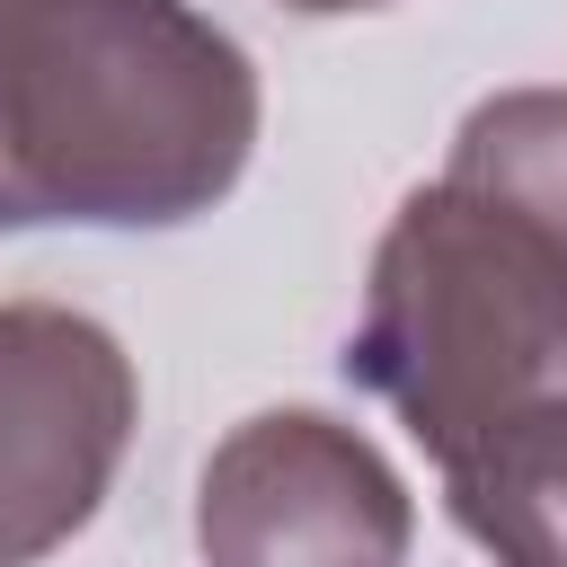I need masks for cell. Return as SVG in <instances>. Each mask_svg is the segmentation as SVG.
Instances as JSON below:
<instances>
[{
	"instance_id": "1",
	"label": "cell",
	"mask_w": 567,
	"mask_h": 567,
	"mask_svg": "<svg viewBox=\"0 0 567 567\" xmlns=\"http://www.w3.org/2000/svg\"><path fill=\"white\" fill-rule=\"evenodd\" d=\"M266 97L186 0H0V230H177L257 151Z\"/></svg>"
},
{
	"instance_id": "2",
	"label": "cell",
	"mask_w": 567,
	"mask_h": 567,
	"mask_svg": "<svg viewBox=\"0 0 567 567\" xmlns=\"http://www.w3.org/2000/svg\"><path fill=\"white\" fill-rule=\"evenodd\" d=\"M346 381L372 390L434 470L496 425L567 408V239L452 168L408 186L372 248Z\"/></svg>"
},
{
	"instance_id": "3",
	"label": "cell",
	"mask_w": 567,
	"mask_h": 567,
	"mask_svg": "<svg viewBox=\"0 0 567 567\" xmlns=\"http://www.w3.org/2000/svg\"><path fill=\"white\" fill-rule=\"evenodd\" d=\"M142 425L133 354L71 301H0V567L97 523Z\"/></svg>"
},
{
	"instance_id": "4",
	"label": "cell",
	"mask_w": 567,
	"mask_h": 567,
	"mask_svg": "<svg viewBox=\"0 0 567 567\" xmlns=\"http://www.w3.org/2000/svg\"><path fill=\"white\" fill-rule=\"evenodd\" d=\"M416 496L372 434L319 408H257L195 478L204 567H408Z\"/></svg>"
},
{
	"instance_id": "5",
	"label": "cell",
	"mask_w": 567,
	"mask_h": 567,
	"mask_svg": "<svg viewBox=\"0 0 567 567\" xmlns=\"http://www.w3.org/2000/svg\"><path fill=\"white\" fill-rule=\"evenodd\" d=\"M443 505L496 567H567V408H540L452 452Z\"/></svg>"
},
{
	"instance_id": "6",
	"label": "cell",
	"mask_w": 567,
	"mask_h": 567,
	"mask_svg": "<svg viewBox=\"0 0 567 567\" xmlns=\"http://www.w3.org/2000/svg\"><path fill=\"white\" fill-rule=\"evenodd\" d=\"M452 177L505 195L540 230L567 239V89H496L452 133Z\"/></svg>"
},
{
	"instance_id": "7",
	"label": "cell",
	"mask_w": 567,
	"mask_h": 567,
	"mask_svg": "<svg viewBox=\"0 0 567 567\" xmlns=\"http://www.w3.org/2000/svg\"><path fill=\"white\" fill-rule=\"evenodd\" d=\"M284 9H301V18H346V9H381V0H284Z\"/></svg>"
}]
</instances>
